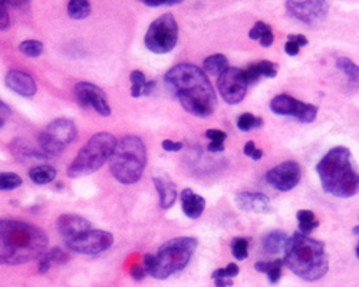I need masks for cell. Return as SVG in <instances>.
<instances>
[{"instance_id": "35", "label": "cell", "mask_w": 359, "mask_h": 287, "mask_svg": "<svg viewBox=\"0 0 359 287\" xmlns=\"http://www.w3.org/2000/svg\"><path fill=\"white\" fill-rule=\"evenodd\" d=\"M269 29H272V28H270V26H269L267 23L259 20V22L255 23V26L251 29V32H248V38L253 39V41H258V39L260 41V38H262Z\"/></svg>"}, {"instance_id": "43", "label": "cell", "mask_w": 359, "mask_h": 287, "mask_svg": "<svg viewBox=\"0 0 359 287\" xmlns=\"http://www.w3.org/2000/svg\"><path fill=\"white\" fill-rule=\"evenodd\" d=\"M143 3L146 6H150V8H160V6H176L178 3H181V0H171V2H165V0H162V2H148V0H143Z\"/></svg>"}, {"instance_id": "55", "label": "cell", "mask_w": 359, "mask_h": 287, "mask_svg": "<svg viewBox=\"0 0 359 287\" xmlns=\"http://www.w3.org/2000/svg\"><path fill=\"white\" fill-rule=\"evenodd\" d=\"M3 125H5V121L2 117H0V128H3Z\"/></svg>"}, {"instance_id": "39", "label": "cell", "mask_w": 359, "mask_h": 287, "mask_svg": "<svg viewBox=\"0 0 359 287\" xmlns=\"http://www.w3.org/2000/svg\"><path fill=\"white\" fill-rule=\"evenodd\" d=\"M206 137L210 140V142H220V144H223L227 140V134L220 131V129H209V131H206Z\"/></svg>"}, {"instance_id": "49", "label": "cell", "mask_w": 359, "mask_h": 287, "mask_svg": "<svg viewBox=\"0 0 359 287\" xmlns=\"http://www.w3.org/2000/svg\"><path fill=\"white\" fill-rule=\"evenodd\" d=\"M207 149L210 152H222V151H225V145L220 144V142H210Z\"/></svg>"}, {"instance_id": "8", "label": "cell", "mask_w": 359, "mask_h": 287, "mask_svg": "<svg viewBox=\"0 0 359 287\" xmlns=\"http://www.w3.org/2000/svg\"><path fill=\"white\" fill-rule=\"evenodd\" d=\"M178 42V24L171 13L158 16L146 34L144 43L153 54L164 55L171 52Z\"/></svg>"}, {"instance_id": "22", "label": "cell", "mask_w": 359, "mask_h": 287, "mask_svg": "<svg viewBox=\"0 0 359 287\" xmlns=\"http://www.w3.org/2000/svg\"><path fill=\"white\" fill-rule=\"evenodd\" d=\"M12 152L20 160H46L48 155H45L42 151H38L27 144H24L22 140H16L12 144Z\"/></svg>"}, {"instance_id": "52", "label": "cell", "mask_w": 359, "mask_h": 287, "mask_svg": "<svg viewBox=\"0 0 359 287\" xmlns=\"http://www.w3.org/2000/svg\"><path fill=\"white\" fill-rule=\"evenodd\" d=\"M155 85H157L155 81H148L147 85H146V88H144V94H143V95H151V92L154 91Z\"/></svg>"}, {"instance_id": "32", "label": "cell", "mask_w": 359, "mask_h": 287, "mask_svg": "<svg viewBox=\"0 0 359 287\" xmlns=\"http://www.w3.org/2000/svg\"><path fill=\"white\" fill-rule=\"evenodd\" d=\"M22 178L15 172H0V190H15L22 186Z\"/></svg>"}, {"instance_id": "17", "label": "cell", "mask_w": 359, "mask_h": 287, "mask_svg": "<svg viewBox=\"0 0 359 287\" xmlns=\"http://www.w3.org/2000/svg\"><path fill=\"white\" fill-rule=\"evenodd\" d=\"M57 228L66 242L69 239L79 236L82 233L91 230V223L87 219L76 214H64L57 220Z\"/></svg>"}, {"instance_id": "38", "label": "cell", "mask_w": 359, "mask_h": 287, "mask_svg": "<svg viewBox=\"0 0 359 287\" xmlns=\"http://www.w3.org/2000/svg\"><path fill=\"white\" fill-rule=\"evenodd\" d=\"M10 16L8 12V6L5 2H0V32L9 29Z\"/></svg>"}, {"instance_id": "11", "label": "cell", "mask_w": 359, "mask_h": 287, "mask_svg": "<svg viewBox=\"0 0 359 287\" xmlns=\"http://www.w3.org/2000/svg\"><path fill=\"white\" fill-rule=\"evenodd\" d=\"M270 110L278 114V115H285V117H295L300 122H314L318 115V108L315 105H311V103L300 102L296 98L282 94L274 96L270 102Z\"/></svg>"}, {"instance_id": "9", "label": "cell", "mask_w": 359, "mask_h": 287, "mask_svg": "<svg viewBox=\"0 0 359 287\" xmlns=\"http://www.w3.org/2000/svg\"><path fill=\"white\" fill-rule=\"evenodd\" d=\"M76 126L68 118L52 121L39 135L41 151L48 156H59L65 148L76 138Z\"/></svg>"}, {"instance_id": "48", "label": "cell", "mask_w": 359, "mask_h": 287, "mask_svg": "<svg viewBox=\"0 0 359 287\" xmlns=\"http://www.w3.org/2000/svg\"><path fill=\"white\" fill-rule=\"evenodd\" d=\"M255 151H256V145H255V142H253V141H248V142H246V145H244V148H243V152H244V155H247V156H252Z\"/></svg>"}, {"instance_id": "45", "label": "cell", "mask_w": 359, "mask_h": 287, "mask_svg": "<svg viewBox=\"0 0 359 287\" xmlns=\"http://www.w3.org/2000/svg\"><path fill=\"white\" fill-rule=\"evenodd\" d=\"M273 41H274L273 32H272V29H269V31L260 38V45H262L263 47H269V46L273 45Z\"/></svg>"}, {"instance_id": "42", "label": "cell", "mask_w": 359, "mask_h": 287, "mask_svg": "<svg viewBox=\"0 0 359 287\" xmlns=\"http://www.w3.org/2000/svg\"><path fill=\"white\" fill-rule=\"evenodd\" d=\"M161 145L165 151H169V152H178V151L183 149V142H176V141H171V140L162 141Z\"/></svg>"}, {"instance_id": "12", "label": "cell", "mask_w": 359, "mask_h": 287, "mask_svg": "<svg viewBox=\"0 0 359 287\" xmlns=\"http://www.w3.org/2000/svg\"><path fill=\"white\" fill-rule=\"evenodd\" d=\"M247 87L248 84L246 81L244 71L239 68H229L217 80L218 92L230 105H237L244 99Z\"/></svg>"}, {"instance_id": "27", "label": "cell", "mask_w": 359, "mask_h": 287, "mask_svg": "<svg viewBox=\"0 0 359 287\" xmlns=\"http://www.w3.org/2000/svg\"><path fill=\"white\" fill-rule=\"evenodd\" d=\"M68 15L75 20L87 19L91 15V3L87 0H71L68 3Z\"/></svg>"}, {"instance_id": "1", "label": "cell", "mask_w": 359, "mask_h": 287, "mask_svg": "<svg viewBox=\"0 0 359 287\" xmlns=\"http://www.w3.org/2000/svg\"><path fill=\"white\" fill-rule=\"evenodd\" d=\"M165 82L187 112L199 118L213 115L217 98L203 69L191 64H178L165 73Z\"/></svg>"}, {"instance_id": "36", "label": "cell", "mask_w": 359, "mask_h": 287, "mask_svg": "<svg viewBox=\"0 0 359 287\" xmlns=\"http://www.w3.org/2000/svg\"><path fill=\"white\" fill-rule=\"evenodd\" d=\"M244 76H246V81L248 85H253L256 84L259 80H260V69H259V65L258 64H252L251 66H248L246 71H244Z\"/></svg>"}, {"instance_id": "5", "label": "cell", "mask_w": 359, "mask_h": 287, "mask_svg": "<svg viewBox=\"0 0 359 287\" xmlns=\"http://www.w3.org/2000/svg\"><path fill=\"white\" fill-rule=\"evenodd\" d=\"M199 242L195 237H177L165 242L157 254L144 256L147 274L157 280H165L184 270L195 254Z\"/></svg>"}, {"instance_id": "24", "label": "cell", "mask_w": 359, "mask_h": 287, "mask_svg": "<svg viewBox=\"0 0 359 287\" xmlns=\"http://www.w3.org/2000/svg\"><path fill=\"white\" fill-rule=\"evenodd\" d=\"M283 260H273V262H258L255 265V269L260 273H266L269 277V281L272 284H276L281 280L282 276V266H283Z\"/></svg>"}, {"instance_id": "10", "label": "cell", "mask_w": 359, "mask_h": 287, "mask_svg": "<svg viewBox=\"0 0 359 287\" xmlns=\"http://www.w3.org/2000/svg\"><path fill=\"white\" fill-rule=\"evenodd\" d=\"M65 243L66 247L73 253L94 256L111 247L114 244V237L111 233L104 230H88L73 239L66 240Z\"/></svg>"}, {"instance_id": "53", "label": "cell", "mask_w": 359, "mask_h": 287, "mask_svg": "<svg viewBox=\"0 0 359 287\" xmlns=\"http://www.w3.org/2000/svg\"><path fill=\"white\" fill-rule=\"evenodd\" d=\"M262 156H263V151L256 148V151H255V152H253V155H252V159H253L255 161H259V160H262Z\"/></svg>"}, {"instance_id": "18", "label": "cell", "mask_w": 359, "mask_h": 287, "mask_svg": "<svg viewBox=\"0 0 359 287\" xmlns=\"http://www.w3.org/2000/svg\"><path fill=\"white\" fill-rule=\"evenodd\" d=\"M234 203L243 212L266 214L272 210L270 200L262 193H239Z\"/></svg>"}, {"instance_id": "15", "label": "cell", "mask_w": 359, "mask_h": 287, "mask_svg": "<svg viewBox=\"0 0 359 287\" xmlns=\"http://www.w3.org/2000/svg\"><path fill=\"white\" fill-rule=\"evenodd\" d=\"M73 94L80 107H91L102 117L111 115V108H109L108 99L99 87L91 82H78L75 85Z\"/></svg>"}, {"instance_id": "29", "label": "cell", "mask_w": 359, "mask_h": 287, "mask_svg": "<svg viewBox=\"0 0 359 287\" xmlns=\"http://www.w3.org/2000/svg\"><path fill=\"white\" fill-rule=\"evenodd\" d=\"M129 80H131V96L132 98H140L144 94V88L147 85V80H146V75L141 71H132L129 75Z\"/></svg>"}, {"instance_id": "50", "label": "cell", "mask_w": 359, "mask_h": 287, "mask_svg": "<svg viewBox=\"0 0 359 287\" xmlns=\"http://www.w3.org/2000/svg\"><path fill=\"white\" fill-rule=\"evenodd\" d=\"M216 287H232L233 286V280L230 279H217L214 280Z\"/></svg>"}, {"instance_id": "34", "label": "cell", "mask_w": 359, "mask_h": 287, "mask_svg": "<svg viewBox=\"0 0 359 287\" xmlns=\"http://www.w3.org/2000/svg\"><path fill=\"white\" fill-rule=\"evenodd\" d=\"M48 256L50 258L52 263L57 265H65L69 262V254L66 251H64L61 247H53L48 251Z\"/></svg>"}, {"instance_id": "31", "label": "cell", "mask_w": 359, "mask_h": 287, "mask_svg": "<svg viewBox=\"0 0 359 287\" xmlns=\"http://www.w3.org/2000/svg\"><path fill=\"white\" fill-rule=\"evenodd\" d=\"M19 50L23 55L29 57V58H38L42 55L43 52V43L39 41H24L19 45Z\"/></svg>"}, {"instance_id": "2", "label": "cell", "mask_w": 359, "mask_h": 287, "mask_svg": "<svg viewBox=\"0 0 359 287\" xmlns=\"http://www.w3.org/2000/svg\"><path fill=\"white\" fill-rule=\"evenodd\" d=\"M48 243L42 228L19 220L0 219V265L19 266L41 258Z\"/></svg>"}, {"instance_id": "16", "label": "cell", "mask_w": 359, "mask_h": 287, "mask_svg": "<svg viewBox=\"0 0 359 287\" xmlns=\"http://www.w3.org/2000/svg\"><path fill=\"white\" fill-rule=\"evenodd\" d=\"M6 87L20 96L31 98L38 92V87L34 78L20 69H12L5 78Z\"/></svg>"}, {"instance_id": "6", "label": "cell", "mask_w": 359, "mask_h": 287, "mask_svg": "<svg viewBox=\"0 0 359 287\" xmlns=\"http://www.w3.org/2000/svg\"><path fill=\"white\" fill-rule=\"evenodd\" d=\"M147 165V147L136 135L121 138L109 159V170L124 186H131L143 177Z\"/></svg>"}, {"instance_id": "21", "label": "cell", "mask_w": 359, "mask_h": 287, "mask_svg": "<svg viewBox=\"0 0 359 287\" xmlns=\"http://www.w3.org/2000/svg\"><path fill=\"white\" fill-rule=\"evenodd\" d=\"M289 236L285 231L281 230H273L267 234H265L262 239V250L266 254H279L285 253L288 243H289Z\"/></svg>"}, {"instance_id": "19", "label": "cell", "mask_w": 359, "mask_h": 287, "mask_svg": "<svg viewBox=\"0 0 359 287\" xmlns=\"http://www.w3.org/2000/svg\"><path fill=\"white\" fill-rule=\"evenodd\" d=\"M154 186L160 196V207L162 210H169L177 201V187L174 182L165 175L154 177L153 178Z\"/></svg>"}, {"instance_id": "54", "label": "cell", "mask_w": 359, "mask_h": 287, "mask_svg": "<svg viewBox=\"0 0 359 287\" xmlns=\"http://www.w3.org/2000/svg\"><path fill=\"white\" fill-rule=\"evenodd\" d=\"M352 233H353V234H356V236H358V234H359V226H356V227H353V230H352Z\"/></svg>"}, {"instance_id": "37", "label": "cell", "mask_w": 359, "mask_h": 287, "mask_svg": "<svg viewBox=\"0 0 359 287\" xmlns=\"http://www.w3.org/2000/svg\"><path fill=\"white\" fill-rule=\"evenodd\" d=\"M259 65V69H260V73L266 78H276V75H278V69L279 66L270 62V61H262L258 64Z\"/></svg>"}, {"instance_id": "14", "label": "cell", "mask_w": 359, "mask_h": 287, "mask_svg": "<svg viewBox=\"0 0 359 287\" xmlns=\"http://www.w3.org/2000/svg\"><path fill=\"white\" fill-rule=\"evenodd\" d=\"M288 13L305 24H318L321 23L329 10V3L322 0H311V2H286Z\"/></svg>"}, {"instance_id": "13", "label": "cell", "mask_w": 359, "mask_h": 287, "mask_svg": "<svg viewBox=\"0 0 359 287\" xmlns=\"http://www.w3.org/2000/svg\"><path fill=\"white\" fill-rule=\"evenodd\" d=\"M302 178V168L296 161H285L266 174L267 184L278 191L293 190Z\"/></svg>"}, {"instance_id": "3", "label": "cell", "mask_w": 359, "mask_h": 287, "mask_svg": "<svg viewBox=\"0 0 359 287\" xmlns=\"http://www.w3.org/2000/svg\"><path fill=\"white\" fill-rule=\"evenodd\" d=\"M323 190L339 198H351L359 193V170L346 147L330 149L316 165Z\"/></svg>"}, {"instance_id": "23", "label": "cell", "mask_w": 359, "mask_h": 287, "mask_svg": "<svg viewBox=\"0 0 359 287\" xmlns=\"http://www.w3.org/2000/svg\"><path fill=\"white\" fill-rule=\"evenodd\" d=\"M227 69H229V59L225 55H220V54L211 55L206 58L203 62V71L206 72V75L218 78Z\"/></svg>"}, {"instance_id": "46", "label": "cell", "mask_w": 359, "mask_h": 287, "mask_svg": "<svg viewBox=\"0 0 359 287\" xmlns=\"http://www.w3.org/2000/svg\"><path fill=\"white\" fill-rule=\"evenodd\" d=\"M288 41L289 42H295L296 45H299V46H307L309 42H308V39L303 36V35H289L288 36Z\"/></svg>"}, {"instance_id": "20", "label": "cell", "mask_w": 359, "mask_h": 287, "mask_svg": "<svg viewBox=\"0 0 359 287\" xmlns=\"http://www.w3.org/2000/svg\"><path fill=\"white\" fill-rule=\"evenodd\" d=\"M181 207H183V213L188 219L196 220L204 212L206 200L202 196L196 194L191 189H185L181 193Z\"/></svg>"}, {"instance_id": "33", "label": "cell", "mask_w": 359, "mask_h": 287, "mask_svg": "<svg viewBox=\"0 0 359 287\" xmlns=\"http://www.w3.org/2000/svg\"><path fill=\"white\" fill-rule=\"evenodd\" d=\"M232 251L237 260H244L248 256V240L247 239H234L232 242Z\"/></svg>"}, {"instance_id": "44", "label": "cell", "mask_w": 359, "mask_h": 287, "mask_svg": "<svg viewBox=\"0 0 359 287\" xmlns=\"http://www.w3.org/2000/svg\"><path fill=\"white\" fill-rule=\"evenodd\" d=\"M299 50H300V46L296 45L295 42H289L285 45V52L289 55V57H296L299 55Z\"/></svg>"}, {"instance_id": "26", "label": "cell", "mask_w": 359, "mask_h": 287, "mask_svg": "<svg viewBox=\"0 0 359 287\" xmlns=\"http://www.w3.org/2000/svg\"><path fill=\"white\" fill-rule=\"evenodd\" d=\"M296 219L299 221V233L305 234V236H308L309 233H312L315 228L319 227V223H318L315 214L312 212H309V210H300V212H297Z\"/></svg>"}, {"instance_id": "4", "label": "cell", "mask_w": 359, "mask_h": 287, "mask_svg": "<svg viewBox=\"0 0 359 287\" xmlns=\"http://www.w3.org/2000/svg\"><path fill=\"white\" fill-rule=\"evenodd\" d=\"M283 263L297 277L307 281L321 280L329 270L325 244L302 233H295L289 239Z\"/></svg>"}, {"instance_id": "28", "label": "cell", "mask_w": 359, "mask_h": 287, "mask_svg": "<svg viewBox=\"0 0 359 287\" xmlns=\"http://www.w3.org/2000/svg\"><path fill=\"white\" fill-rule=\"evenodd\" d=\"M337 68L348 78L351 82H359V66L349 58H345V57L338 58Z\"/></svg>"}, {"instance_id": "41", "label": "cell", "mask_w": 359, "mask_h": 287, "mask_svg": "<svg viewBox=\"0 0 359 287\" xmlns=\"http://www.w3.org/2000/svg\"><path fill=\"white\" fill-rule=\"evenodd\" d=\"M146 274H147V272H146L144 266H140V265L132 266V269H131V277H132L134 280L141 281V280H144Z\"/></svg>"}, {"instance_id": "25", "label": "cell", "mask_w": 359, "mask_h": 287, "mask_svg": "<svg viewBox=\"0 0 359 287\" xmlns=\"http://www.w3.org/2000/svg\"><path fill=\"white\" fill-rule=\"evenodd\" d=\"M29 177L38 186H45L52 182L55 178H57V170H55L52 165L48 164H42V165H36L29 171Z\"/></svg>"}, {"instance_id": "51", "label": "cell", "mask_w": 359, "mask_h": 287, "mask_svg": "<svg viewBox=\"0 0 359 287\" xmlns=\"http://www.w3.org/2000/svg\"><path fill=\"white\" fill-rule=\"evenodd\" d=\"M12 110L6 105L3 101H0V115H10Z\"/></svg>"}, {"instance_id": "47", "label": "cell", "mask_w": 359, "mask_h": 287, "mask_svg": "<svg viewBox=\"0 0 359 287\" xmlns=\"http://www.w3.org/2000/svg\"><path fill=\"white\" fill-rule=\"evenodd\" d=\"M226 272H227V274H229V277H230V279H234L236 276H239L240 269H239V266H237V265L230 263V265L226 267Z\"/></svg>"}, {"instance_id": "30", "label": "cell", "mask_w": 359, "mask_h": 287, "mask_svg": "<svg viewBox=\"0 0 359 287\" xmlns=\"http://www.w3.org/2000/svg\"><path fill=\"white\" fill-rule=\"evenodd\" d=\"M260 126H263V119L255 117L251 112L241 114L237 119V128L240 129V131H244V133H248V131H252V129L260 128Z\"/></svg>"}, {"instance_id": "7", "label": "cell", "mask_w": 359, "mask_h": 287, "mask_svg": "<svg viewBox=\"0 0 359 287\" xmlns=\"http://www.w3.org/2000/svg\"><path fill=\"white\" fill-rule=\"evenodd\" d=\"M118 144L115 135L109 133H98L91 137V140L80 148L76 159L68 167V177L78 178L88 175L99 170L111 155Z\"/></svg>"}, {"instance_id": "40", "label": "cell", "mask_w": 359, "mask_h": 287, "mask_svg": "<svg viewBox=\"0 0 359 287\" xmlns=\"http://www.w3.org/2000/svg\"><path fill=\"white\" fill-rule=\"evenodd\" d=\"M50 266H52V262H50V258H49V256H48V251L41 257V260H39V265H38V272L41 273V274H45V273H48L49 272V269H50Z\"/></svg>"}, {"instance_id": "56", "label": "cell", "mask_w": 359, "mask_h": 287, "mask_svg": "<svg viewBox=\"0 0 359 287\" xmlns=\"http://www.w3.org/2000/svg\"><path fill=\"white\" fill-rule=\"evenodd\" d=\"M356 257H358V258H359V246H358V247H356Z\"/></svg>"}]
</instances>
